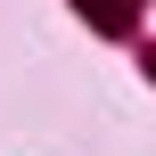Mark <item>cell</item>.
<instances>
[{
	"label": "cell",
	"mask_w": 156,
	"mask_h": 156,
	"mask_svg": "<svg viewBox=\"0 0 156 156\" xmlns=\"http://www.w3.org/2000/svg\"><path fill=\"white\" fill-rule=\"evenodd\" d=\"M82 8H90V16L107 25V33H123V0H82Z\"/></svg>",
	"instance_id": "1"
},
{
	"label": "cell",
	"mask_w": 156,
	"mask_h": 156,
	"mask_svg": "<svg viewBox=\"0 0 156 156\" xmlns=\"http://www.w3.org/2000/svg\"><path fill=\"white\" fill-rule=\"evenodd\" d=\"M148 66H156V58H148Z\"/></svg>",
	"instance_id": "2"
}]
</instances>
